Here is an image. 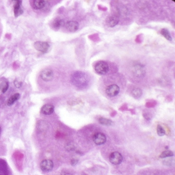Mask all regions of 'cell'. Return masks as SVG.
<instances>
[{
  "mask_svg": "<svg viewBox=\"0 0 175 175\" xmlns=\"http://www.w3.org/2000/svg\"><path fill=\"white\" fill-rule=\"evenodd\" d=\"M88 75L83 71H75L71 75V82L74 86L79 88H84L89 83Z\"/></svg>",
  "mask_w": 175,
  "mask_h": 175,
  "instance_id": "1",
  "label": "cell"
},
{
  "mask_svg": "<svg viewBox=\"0 0 175 175\" xmlns=\"http://www.w3.org/2000/svg\"><path fill=\"white\" fill-rule=\"evenodd\" d=\"M94 69L97 74L100 75H105L109 72V65L106 62L101 61L96 64Z\"/></svg>",
  "mask_w": 175,
  "mask_h": 175,
  "instance_id": "2",
  "label": "cell"
},
{
  "mask_svg": "<svg viewBox=\"0 0 175 175\" xmlns=\"http://www.w3.org/2000/svg\"><path fill=\"white\" fill-rule=\"evenodd\" d=\"M133 74L137 77L141 78L146 75V70L144 65L140 63L135 64L132 69Z\"/></svg>",
  "mask_w": 175,
  "mask_h": 175,
  "instance_id": "3",
  "label": "cell"
},
{
  "mask_svg": "<svg viewBox=\"0 0 175 175\" xmlns=\"http://www.w3.org/2000/svg\"><path fill=\"white\" fill-rule=\"evenodd\" d=\"M34 47L37 50L42 53L49 52L50 46L47 42L44 41H37L34 43Z\"/></svg>",
  "mask_w": 175,
  "mask_h": 175,
  "instance_id": "4",
  "label": "cell"
},
{
  "mask_svg": "<svg viewBox=\"0 0 175 175\" xmlns=\"http://www.w3.org/2000/svg\"><path fill=\"white\" fill-rule=\"evenodd\" d=\"M40 76L43 81H51L53 78V71L50 68H45L41 71Z\"/></svg>",
  "mask_w": 175,
  "mask_h": 175,
  "instance_id": "5",
  "label": "cell"
},
{
  "mask_svg": "<svg viewBox=\"0 0 175 175\" xmlns=\"http://www.w3.org/2000/svg\"><path fill=\"white\" fill-rule=\"evenodd\" d=\"M120 88L117 84H111L106 89L105 92L109 97H115L119 94Z\"/></svg>",
  "mask_w": 175,
  "mask_h": 175,
  "instance_id": "6",
  "label": "cell"
},
{
  "mask_svg": "<svg viewBox=\"0 0 175 175\" xmlns=\"http://www.w3.org/2000/svg\"><path fill=\"white\" fill-rule=\"evenodd\" d=\"M123 159L122 154L119 152H114L110 156V161L114 165L121 164Z\"/></svg>",
  "mask_w": 175,
  "mask_h": 175,
  "instance_id": "7",
  "label": "cell"
},
{
  "mask_svg": "<svg viewBox=\"0 0 175 175\" xmlns=\"http://www.w3.org/2000/svg\"><path fill=\"white\" fill-rule=\"evenodd\" d=\"M40 167L43 172H50L53 168V162L50 159H44L41 162Z\"/></svg>",
  "mask_w": 175,
  "mask_h": 175,
  "instance_id": "8",
  "label": "cell"
},
{
  "mask_svg": "<svg viewBox=\"0 0 175 175\" xmlns=\"http://www.w3.org/2000/svg\"><path fill=\"white\" fill-rule=\"evenodd\" d=\"M93 141L96 145H102L106 142V137L103 133L97 132L93 137Z\"/></svg>",
  "mask_w": 175,
  "mask_h": 175,
  "instance_id": "9",
  "label": "cell"
},
{
  "mask_svg": "<svg viewBox=\"0 0 175 175\" xmlns=\"http://www.w3.org/2000/svg\"><path fill=\"white\" fill-rule=\"evenodd\" d=\"M48 4H49V3L47 1L42 0H36L33 1L31 2V6L34 10H42L47 7Z\"/></svg>",
  "mask_w": 175,
  "mask_h": 175,
  "instance_id": "10",
  "label": "cell"
},
{
  "mask_svg": "<svg viewBox=\"0 0 175 175\" xmlns=\"http://www.w3.org/2000/svg\"><path fill=\"white\" fill-rule=\"evenodd\" d=\"M119 21V17L116 15H112L107 17L106 20V23L110 27H114L118 25Z\"/></svg>",
  "mask_w": 175,
  "mask_h": 175,
  "instance_id": "11",
  "label": "cell"
},
{
  "mask_svg": "<svg viewBox=\"0 0 175 175\" xmlns=\"http://www.w3.org/2000/svg\"><path fill=\"white\" fill-rule=\"evenodd\" d=\"M65 27L67 30L71 33H74L77 31L79 27V23L76 21H69L65 24Z\"/></svg>",
  "mask_w": 175,
  "mask_h": 175,
  "instance_id": "12",
  "label": "cell"
},
{
  "mask_svg": "<svg viewBox=\"0 0 175 175\" xmlns=\"http://www.w3.org/2000/svg\"><path fill=\"white\" fill-rule=\"evenodd\" d=\"M54 111V106L52 104H45L41 109V112L43 114L49 115L52 114Z\"/></svg>",
  "mask_w": 175,
  "mask_h": 175,
  "instance_id": "13",
  "label": "cell"
},
{
  "mask_svg": "<svg viewBox=\"0 0 175 175\" xmlns=\"http://www.w3.org/2000/svg\"><path fill=\"white\" fill-rule=\"evenodd\" d=\"M15 3L14 5V13L15 16L17 17L23 13V10L21 7L22 2L20 1H15Z\"/></svg>",
  "mask_w": 175,
  "mask_h": 175,
  "instance_id": "14",
  "label": "cell"
},
{
  "mask_svg": "<svg viewBox=\"0 0 175 175\" xmlns=\"http://www.w3.org/2000/svg\"><path fill=\"white\" fill-rule=\"evenodd\" d=\"M65 25L64 20L60 17L55 18L52 23V26L55 29H60Z\"/></svg>",
  "mask_w": 175,
  "mask_h": 175,
  "instance_id": "15",
  "label": "cell"
},
{
  "mask_svg": "<svg viewBox=\"0 0 175 175\" xmlns=\"http://www.w3.org/2000/svg\"><path fill=\"white\" fill-rule=\"evenodd\" d=\"M9 84L8 82L5 79L0 80V90L2 93H5L8 89Z\"/></svg>",
  "mask_w": 175,
  "mask_h": 175,
  "instance_id": "16",
  "label": "cell"
},
{
  "mask_svg": "<svg viewBox=\"0 0 175 175\" xmlns=\"http://www.w3.org/2000/svg\"><path fill=\"white\" fill-rule=\"evenodd\" d=\"M20 98V94L18 93H15L13 96H11L10 97V99H8V101H7V105L11 106L13 105V104H14L15 102L18 100V99Z\"/></svg>",
  "mask_w": 175,
  "mask_h": 175,
  "instance_id": "17",
  "label": "cell"
},
{
  "mask_svg": "<svg viewBox=\"0 0 175 175\" xmlns=\"http://www.w3.org/2000/svg\"><path fill=\"white\" fill-rule=\"evenodd\" d=\"M131 94L133 96V97L136 99H139L142 95V91L139 88H136L132 90V91L131 92Z\"/></svg>",
  "mask_w": 175,
  "mask_h": 175,
  "instance_id": "18",
  "label": "cell"
},
{
  "mask_svg": "<svg viewBox=\"0 0 175 175\" xmlns=\"http://www.w3.org/2000/svg\"><path fill=\"white\" fill-rule=\"evenodd\" d=\"M160 34L165 39H167V40L172 41V36L170 35V33L169 32L168 30L167 29L164 28V29H162L161 31H160Z\"/></svg>",
  "mask_w": 175,
  "mask_h": 175,
  "instance_id": "19",
  "label": "cell"
},
{
  "mask_svg": "<svg viewBox=\"0 0 175 175\" xmlns=\"http://www.w3.org/2000/svg\"><path fill=\"white\" fill-rule=\"evenodd\" d=\"M99 122L101 124L105 126H111L113 123V122L110 119H105L103 117H101L99 119Z\"/></svg>",
  "mask_w": 175,
  "mask_h": 175,
  "instance_id": "20",
  "label": "cell"
},
{
  "mask_svg": "<svg viewBox=\"0 0 175 175\" xmlns=\"http://www.w3.org/2000/svg\"><path fill=\"white\" fill-rule=\"evenodd\" d=\"M173 155V153L172 151H169V150H166V151L163 152L160 156L159 157L161 159H164V158H166V157H171Z\"/></svg>",
  "mask_w": 175,
  "mask_h": 175,
  "instance_id": "21",
  "label": "cell"
},
{
  "mask_svg": "<svg viewBox=\"0 0 175 175\" xmlns=\"http://www.w3.org/2000/svg\"><path fill=\"white\" fill-rule=\"evenodd\" d=\"M157 133L159 136H163L165 135V130L160 125H157Z\"/></svg>",
  "mask_w": 175,
  "mask_h": 175,
  "instance_id": "22",
  "label": "cell"
},
{
  "mask_svg": "<svg viewBox=\"0 0 175 175\" xmlns=\"http://www.w3.org/2000/svg\"><path fill=\"white\" fill-rule=\"evenodd\" d=\"M14 86H15V87L17 88H20L22 86V83L21 81H19L18 80H15L14 81Z\"/></svg>",
  "mask_w": 175,
  "mask_h": 175,
  "instance_id": "23",
  "label": "cell"
},
{
  "mask_svg": "<svg viewBox=\"0 0 175 175\" xmlns=\"http://www.w3.org/2000/svg\"><path fill=\"white\" fill-rule=\"evenodd\" d=\"M75 146H73L71 143H70L66 146V149L68 151H73V150L75 149Z\"/></svg>",
  "mask_w": 175,
  "mask_h": 175,
  "instance_id": "24",
  "label": "cell"
},
{
  "mask_svg": "<svg viewBox=\"0 0 175 175\" xmlns=\"http://www.w3.org/2000/svg\"><path fill=\"white\" fill-rule=\"evenodd\" d=\"M78 162V159H71V164L72 165L75 166L76 165Z\"/></svg>",
  "mask_w": 175,
  "mask_h": 175,
  "instance_id": "25",
  "label": "cell"
},
{
  "mask_svg": "<svg viewBox=\"0 0 175 175\" xmlns=\"http://www.w3.org/2000/svg\"><path fill=\"white\" fill-rule=\"evenodd\" d=\"M61 175H72L71 173L66 171H62Z\"/></svg>",
  "mask_w": 175,
  "mask_h": 175,
  "instance_id": "26",
  "label": "cell"
},
{
  "mask_svg": "<svg viewBox=\"0 0 175 175\" xmlns=\"http://www.w3.org/2000/svg\"></svg>",
  "mask_w": 175,
  "mask_h": 175,
  "instance_id": "27",
  "label": "cell"
},
{
  "mask_svg": "<svg viewBox=\"0 0 175 175\" xmlns=\"http://www.w3.org/2000/svg\"><path fill=\"white\" fill-rule=\"evenodd\" d=\"M0 175H1V174H0Z\"/></svg>",
  "mask_w": 175,
  "mask_h": 175,
  "instance_id": "28",
  "label": "cell"
}]
</instances>
